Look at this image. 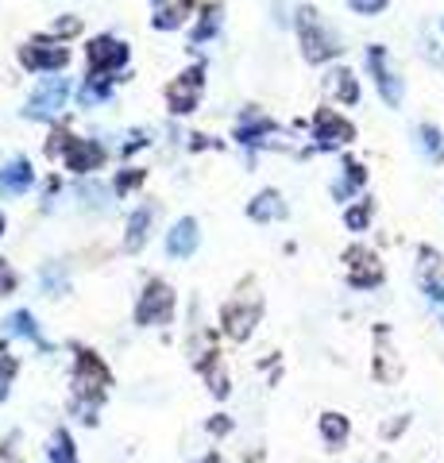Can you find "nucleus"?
<instances>
[{
  "mask_svg": "<svg viewBox=\"0 0 444 463\" xmlns=\"http://www.w3.org/2000/svg\"><path fill=\"white\" fill-rule=\"evenodd\" d=\"M12 374H16V359H12V355H0V402H5V394H8Z\"/></svg>",
  "mask_w": 444,
  "mask_h": 463,
  "instance_id": "393cba45",
  "label": "nucleus"
},
{
  "mask_svg": "<svg viewBox=\"0 0 444 463\" xmlns=\"http://www.w3.org/2000/svg\"><path fill=\"white\" fill-rule=\"evenodd\" d=\"M143 178V170H132V174H124V178H120V185H117V190L124 194V190H132V185Z\"/></svg>",
  "mask_w": 444,
  "mask_h": 463,
  "instance_id": "cd10ccee",
  "label": "nucleus"
},
{
  "mask_svg": "<svg viewBox=\"0 0 444 463\" xmlns=\"http://www.w3.org/2000/svg\"><path fill=\"white\" fill-rule=\"evenodd\" d=\"M8 328L16 332V336H27V340H35L39 347H47V340L39 336V328H35V321H32V313H12V317H8Z\"/></svg>",
  "mask_w": 444,
  "mask_h": 463,
  "instance_id": "aec40b11",
  "label": "nucleus"
},
{
  "mask_svg": "<svg viewBox=\"0 0 444 463\" xmlns=\"http://www.w3.org/2000/svg\"><path fill=\"white\" fill-rule=\"evenodd\" d=\"M202 85H205V70H202V66L185 70V74H182L175 85H170V105H175V112H194Z\"/></svg>",
  "mask_w": 444,
  "mask_h": 463,
  "instance_id": "6e6552de",
  "label": "nucleus"
},
{
  "mask_svg": "<svg viewBox=\"0 0 444 463\" xmlns=\"http://www.w3.org/2000/svg\"><path fill=\"white\" fill-rule=\"evenodd\" d=\"M8 289H12V270L0 263V294H8Z\"/></svg>",
  "mask_w": 444,
  "mask_h": 463,
  "instance_id": "c756f323",
  "label": "nucleus"
},
{
  "mask_svg": "<svg viewBox=\"0 0 444 463\" xmlns=\"http://www.w3.org/2000/svg\"><path fill=\"white\" fill-rule=\"evenodd\" d=\"M51 463H78L74 440H70V432H62V429L51 437Z\"/></svg>",
  "mask_w": 444,
  "mask_h": 463,
  "instance_id": "a211bd4d",
  "label": "nucleus"
},
{
  "mask_svg": "<svg viewBox=\"0 0 444 463\" xmlns=\"http://www.w3.org/2000/svg\"><path fill=\"white\" fill-rule=\"evenodd\" d=\"M0 232H5V216H0Z\"/></svg>",
  "mask_w": 444,
  "mask_h": 463,
  "instance_id": "473e14b6",
  "label": "nucleus"
},
{
  "mask_svg": "<svg viewBox=\"0 0 444 463\" xmlns=\"http://www.w3.org/2000/svg\"><path fill=\"white\" fill-rule=\"evenodd\" d=\"M143 143H147V136H143V132H132V136H128V143H124V151H136V147H143Z\"/></svg>",
  "mask_w": 444,
  "mask_h": 463,
  "instance_id": "c85d7f7f",
  "label": "nucleus"
},
{
  "mask_svg": "<svg viewBox=\"0 0 444 463\" xmlns=\"http://www.w3.org/2000/svg\"><path fill=\"white\" fill-rule=\"evenodd\" d=\"M151 221H155V209H136V213H132V221H128V240H124L128 251H139V248H143Z\"/></svg>",
  "mask_w": 444,
  "mask_h": 463,
  "instance_id": "ddd939ff",
  "label": "nucleus"
},
{
  "mask_svg": "<svg viewBox=\"0 0 444 463\" xmlns=\"http://www.w3.org/2000/svg\"><path fill=\"white\" fill-rule=\"evenodd\" d=\"M66 47H59V43H27V47L20 51V62L24 66H32V70H59V66H66Z\"/></svg>",
  "mask_w": 444,
  "mask_h": 463,
  "instance_id": "1a4fd4ad",
  "label": "nucleus"
},
{
  "mask_svg": "<svg viewBox=\"0 0 444 463\" xmlns=\"http://www.w3.org/2000/svg\"><path fill=\"white\" fill-rule=\"evenodd\" d=\"M66 93H70L66 78H43V85L32 93V100H27L24 116H32V120H54L59 109L66 105Z\"/></svg>",
  "mask_w": 444,
  "mask_h": 463,
  "instance_id": "7ed1b4c3",
  "label": "nucleus"
},
{
  "mask_svg": "<svg viewBox=\"0 0 444 463\" xmlns=\"http://www.w3.org/2000/svg\"><path fill=\"white\" fill-rule=\"evenodd\" d=\"M32 182H35V174L27 166V158H12V163L0 170V190L5 194H24Z\"/></svg>",
  "mask_w": 444,
  "mask_h": 463,
  "instance_id": "f8f14e48",
  "label": "nucleus"
},
{
  "mask_svg": "<svg viewBox=\"0 0 444 463\" xmlns=\"http://www.w3.org/2000/svg\"><path fill=\"white\" fill-rule=\"evenodd\" d=\"M217 24H221V12L217 8H209L205 16H202V24H197V32H194V43H202V39H209L213 32H217Z\"/></svg>",
  "mask_w": 444,
  "mask_h": 463,
  "instance_id": "b1692460",
  "label": "nucleus"
},
{
  "mask_svg": "<svg viewBox=\"0 0 444 463\" xmlns=\"http://www.w3.org/2000/svg\"><path fill=\"white\" fill-rule=\"evenodd\" d=\"M197 243H202V232H197V221H178L175 228H170V236H166V251L175 255V259H190L197 251Z\"/></svg>",
  "mask_w": 444,
  "mask_h": 463,
  "instance_id": "9d476101",
  "label": "nucleus"
},
{
  "mask_svg": "<svg viewBox=\"0 0 444 463\" xmlns=\"http://www.w3.org/2000/svg\"><path fill=\"white\" fill-rule=\"evenodd\" d=\"M255 317H260V306H255V301H251L248 309H236V306H232V309L224 313L228 332H232L236 340H243V336H248V332H251V321H255Z\"/></svg>",
  "mask_w": 444,
  "mask_h": 463,
  "instance_id": "dca6fc26",
  "label": "nucleus"
},
{
  "mask_svg": "<svg viewBox=\"0 0 444 463\" xmlns=\"http://www.w3.org/2000/svg\"><path fill=\"white\" fill-rule=\"evenodd\" d=\"M248 213L255 216V221H282V216H286V205H282V197L270 190V194H260V197H255Z\"/></svg>",
  "mask_w": 444,
  "mask_h": 463,
  "instance_id": "4468645a",
  "label": "nucleus"
},
{
  "mask_svg": "<svg viewBox=\"0 0 444 463\" xmlns=\"http://www.w3.org/2000/svg\"><path fill=\"white\" fill-rule=\"evenodd\" d=\"M275 128H270V120H263V116H248V120L240 124V143H260V136H270Z\"/></svg>",
  "mask_w": 444,
  "mask_h": 463,
  "instance_id": "6ab92c4d",
  "label": "nucleus"
},
{
  "mask_svg": "<svg viewBox=\"0 0 444 463\" xmlns=\"http://www.w3.org/2000/svg\"><path fill=\"white\" fill-rule=\"evenodd\" d=\"M352 12H360V16H379V12L386 8V0H348Z\"/></svg>",
  "mask_w": 444,
  "mask_h": 463,
  "instance_id": "a878e982",
  "label": "nucleus"
},
{
  "mask_svg": "<svg viewBox=\"0 0 444 463\" xmlns=\"http://www.w3.org/2000/svg\"><path fill=\"white\" fill-rule=\"evenodd\" d=\"M348 263H352V286H375L383 279V267L371 251H360V248L348 251Z\"/></svg>",
  "mask_w": 444,
  "mask_h": 463,
  "instance_id": "9b49d317",
  "label": "nucleus"
},
{
  "mask_svg": "<svg viewBox=\"0 0 444 463\" xmlns=\"http://www.w3.org/2000/svg\"><path fill=\"white\" fill-rule=\"evenodd\" d=\"M85 58H90V70H93V74H109V70L124 66L128 47H124V43H117V39L101 35V39H93L90 47H85Z\"/></svg>",
  "mask_w": 444,
  "mask_h": 463,
  "instance_id": "0eeeda50",
  "label": "nucleus"
},
{
  "mask_svg": "<svg viewBox=\"0 0 444 463\" xmlns=\"http://www.w3.org/2000/svg\"><path fill=\"white\" fill-rule=\"evenodd\" d=\"M344 170H348V174H344V178L333 185V194H336V197H352V190H355V185H364L367 174H364V166H360V163H348Z\"/></svg>",
  "mask_w": 444,
  "mask_h": 463,
  "instance_id": "4be33fe9",
  "label": "nucleus"
},
{
  "mask_svg": "<svg viewBox=\"0 0 444 463\" xmlns=\"http://www.w3.org/2000/svg\"><path fill=\"white\" fill-rule=\"evenodd\" d=\"M47 155L54 158H66V166L70 170H78V174H85V170H97L101 166V158H105V151L97 147V143H85V139H70L66 132H59L51 143H47Z\"/></svg>",
  "mask_w": 444,
  "mask_h": 463,
  "instance_id": "f03ea898",
  "label": "nucleus"
},
{
  "mask_svg": "<svg viewBox=\"0 0 444 463\" xmlns=\"http://www.w3.org/2000/svg\"><path fill=\"white\" fill-rule=\"evenodd\" d=\"M418 139H421V151L425 155H444V143H440V132H437V128H421V132H418Z\"/></svg>",
  "mask_w": 444,
  "mask_h": 463,
  "instance_id": "5701e85b",
  "label": "nucleus"
},
{
  "mask_svg": "<svg viewBox=\"0 0 444 463\" xmlns=\"http://www.w3.org/2000/svg\"><path fill=\"white\" fill-rule=\"evenodd\" d=\"M59 32H62V35H70V32H78V20H62V24H59Z\"/></svg>",
  "mask_w": 444,
  "mask_h": 463,
  "instance_id": "7c9ffc66",
  "label": "nucleus"
},
{
  "mask_svg": "<svg viewBox=\"0 0 444 463\" xmlns=\"http://www.w3.org/2000/svg\"><path fill=\"white\" fill-rule=\"evenodd\" d=\"M328 93L348 100V105H355V100H360V85H355L352 70H336V74H328Z\"/></svg>",
  "mask_w": 444,
  "mask_h": 463,
  "instance_id": "2eb2a0df",
  "label": "nucleus"
},
{
  "mask_svg": "<svg viewBox=\"0 0 444 463\" xmlns=\"http://www.w3.org/2000/svg\"><path fill=\"white\" fill-rule=\"evenodd\" d=\"M298 35H302V54L309 58V62H328L333 54H340L336 35L321 24V16L313 8L298 12Z\"/></svg>",
  "mask_w": 444,
  "mask_h": 463,
  "instance_id": "f257e3e1",
  "label": "nucleus"
},
{
  "mask_svg": "<svg viewBox=\"0 0 444 463\" xmlns=\"http://www.w3.org/2000/svg\"><path fill=\"white\" fill-rule=\"evenodd\" d=\"M313 132H317V147L333 151V147H348V143L355 139V128L344 120V116H336L333 109H321L317 120H313Z\"/></svg>",
  "mask_w": 444,
  "mask_h": 463,
  "instance_id": "39448f33",
  "label": "nucleus"
},
{
  "mask_svg": "<svg viewBox=\"0 0 444 463\" xmlns=\"http://www.w3.org/2000/svg\"><path fill=\"white\" fill-rule=\"evenodd\" d=\"M367 221H371V209H367V205H355V209H348V228H352V232L367 228Z\"/></svg>",
  "mask_w": 444,
  "mask_h": 463,
  "instance_id": "bb28decb",
  "label": "nucleus"
},
{
  "mask_svg": "<svg viewBox=\"0 0 444 463\" xmlns=\"http://www.w3.org/2000/svg\"><path fill=\"white\" fill-rule=\"evenodd\" d=\"M112 93V78L109 74H93L90 81L81 85V105H97V100H105Z\"/></svg>",
  "mask_w": 444,
  "mask_h": 463,
  "instance_id": "f3484780",
  "label": "nucleus"
},
{
  "mask_svg": "<svg viewBox=\"0 0 444 463\" xmlns=\"http://www.w3.org/2000/svg\"><path fill=\"white\" fill-rule=\"evenodd\" d=\"M321 432H325L328 444H344L348 440V421H344L340 413H325L321 417Z\"/></svg>",
  "mask_w": 444,
  "mask_h": 463,
  "instance_id": "412c9836",
  "label": "nucleus"
},
{
  "mask_svg": "<svg viewBox=\"0 0 444 463\" xmlns=\"http://www.w3.org/2000/svg\"><path fill=\"white\" fill-rule=\"evenodd\" d=\"M202 463H221V459H217V456H209V459H202Z\"/></svg>",
  "mask_w": 444,
  "mask_h": 463,
  "instance_id": "2f4dec72",
  "label": "nucleus"
},
{
  "mask_svg": "<svg viewBox=\"0 0 444 463\" xmlns=\"http://www.w3.org/2000/svg\"><path fill=\"white\" fill-rule=\"evenodd\" d=\"M170 313H175V294H170V286L163 282H151L143 289V301L136 309V321L139 325H166Z\"/></svg>",
  "mask_w": 444,
  "mask_h": 463,
  "instance_id": "20e7f679",
  "label": "nucleus"
},
{
  "mask_svg": "<svg viewBox=\"0 0 444 463\" xmlns=\"http://www.w3.org/2000/svg\"><path fill=\"white\" fill-rule=\"evenodd\" d=\"M367 66H371V78H375V85H379V93H383L386 105H391V109L402 105V78H398L394 70L386 66V51L383 47H371L367 51Z\"/></svg>",
  "mask_w": 444,
  "mask_h": 463,
  "instance_id": "423d86ee",
  "label": "nucleus"
}]
</instances>
